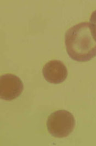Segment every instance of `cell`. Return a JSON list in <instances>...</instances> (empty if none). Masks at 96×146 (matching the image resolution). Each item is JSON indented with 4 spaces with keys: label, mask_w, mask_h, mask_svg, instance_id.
<instances>
[{
    "label": "cell",
    "mask_w": 96,
    "mask_h": 146,
    "mask_svg": "<svg viewBox=\"0 0 96 146\" xmlns=\"http://www.w3.org/2000/svg\"><path fill=\"white\" fill-rule=\"evenodd\" d=\"M24 89L21 80L12 74H6L0 77V98L2 100L11 101L18 98Z\"/></svg>",
    "instance_id": "3"
},
{
    "label": "cell",
    "mask_w": 96,
    "mask_h": 146,
    "mask_svg": "<svg viewBox=\"0 0 96 146\" xmlns=\"http://www.w3.org/2000/svg\"><path fill=\"white\" fill-rule=\"evenodd\" d=\"M48 132L53 136L63 138L73 132L75 120L73 115L67 110H58L51 113L47 121Z\"/></svg>",
    "instance_id": "2"
},
{
    "label": "cell",
    "mask_w": 96,
    "mask_h": 146,
    "mask_svg": "<svg viewBox=\"0 0 96 146\" xmlns=\"http://www.w3.org/2000/svg\"><path fill=\"white\" fill-rule=\"evenodd\" d=\"M43 77L49 83L57 84L63 82L68 76V70L59 60H53L46 63L42 69Z\"/></svg>",
    "instance_id": "4"
},
{
    "label": "cell",
    "mask_w": 96,
    "mask_h": 146,
    "mask_svg": "<svg viewBox=\"0 0 96 146\" xmlns=\"http://www.w3.org/2000/svg\"><path fill=\"white\" fill-rule=\"evenodd\" d=\"M65 44L69 56L76 61H89L96 56V40L89 23L82 22L68 30Z\"/></svg>",
    "instance_id": "1"
},
{
    "label": "cell",
    "mask_w": 96,
    "mask_h": 146,
    "mask_svg": "<svg viewBox=\"0 0 96 146\" xmlns=\"http://www.w3.org/2000/svg\"><path fill=\"white\" fill-rule=\"evenodd\" d=\"M89 24L92 33L96 40V10L93 11L91 15Z\"/></svg>",
    "instance_id": "5"
}]
</instances>
